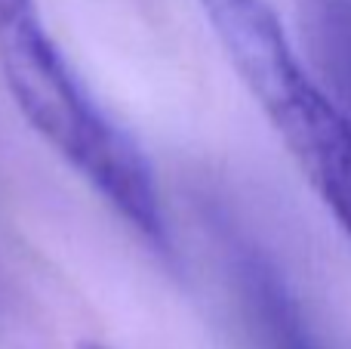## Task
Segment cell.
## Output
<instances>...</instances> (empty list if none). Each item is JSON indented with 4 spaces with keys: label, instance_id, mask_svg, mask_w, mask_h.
Masks as SVG:
<instances>
[{
    "label": "cell",
    "instance_id": "obj_1",
    "mask_svg": "<svg viewBox=\"0 0 351 349\" xmlns=\"http://www.w3.org/2000/svg\"><path fill=\"white\" fill-rule=\"evenodd\" d=\"M0 74L19 115L117 216L173 260V238L145 152L86 93L84 80L43 28L37 0H0Z\"/></svg>",
    "mask_w": 351,
    "mask_h": 349
},
{
    "label": "cell",
    "instance_id": "obj_2",
    "mask_svg": "<svg viewBox=\"0 0 351 349\" xmlns=\"http://www.w3.org/2000/svg\"><path fill=\"white\" fill-rule=\"evenodd\" d=\"M197 6L302 177L351 235V117L305 74L265 0H197Z\"/></svg>",
    "mask_w": 351,
    "mask_h": 349
},
{
    "label": "cell",
    "instance_id": "obj_3",
    "mask_svg": "<svg viewBox=\"0 0 351 349\" xmlns=\"http://www.w3.org/2000/svg\"><path fill=\"white\" fill-rule=\"evenodd\" d=\"M80 349H105V346H99V344H84Z\"/></svg>",
    "mask_w": 351,
    "mask_h": 349
}]
</instances>
